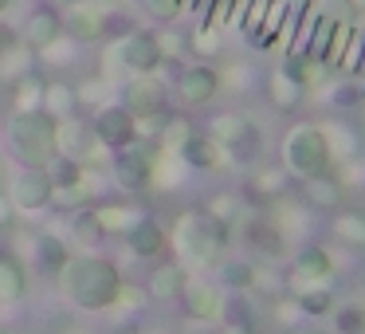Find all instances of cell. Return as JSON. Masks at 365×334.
<instances>
[{
    "mask_svg": "<svg viewBox=\"0 0 365 334\" xmlns=\"http://www.w3.org/2000/svg\"><path fill=\"white\" fill-rule=\"evenodd\" d=\"M59 291L63 299L71 303L75 310H87V315H106L114 310L118 303V291H122V271L114 260L106 255H71L63 271H59Z\"/></svg>",
    "mask_w": 365,
    "mask_h": 334,
    "instance_id": "cell-1",
    "label": "cell"
},
{
    "mask_svg": "<svg viewBox=\"0 0 365 334\" xmlns=\"http://www.w3.org/2000/svg\"><path fill=\"white\" fill-rule=\"evenodd\" d=\"M9 150L24 169H48L59 158L56 118L48 111H12L9 118Z\"/></svg>",
    "mask_w": 365,
    "mask_h": 334,
    "instance_id": "cell-2",
    "label": "cell"
},
{
    "mask_svg": "<svg viewBox=\"0 0 365 334\" xmlns=\"http://www.w3.org/2000/svg\"><path fill=\"white\" fill-rule=\"evenodd\" d=\"M216 146L224 150V158L240 169H252L263 161V126L244 111H232V114H216L205 130Z\"/></svg>",
    "mask_w": 365,
    "mask_h": 334,
    "instance_id": "cell-3",
    "label": "cell"
},
{
    "mask_svg": "<svg viewBox=\"0 0 365 334\" xmlns=\"http://www.w3.org/2000/svg\"><path fill=\"white\" fill-rule=\"evenodd\" d=\"M283 166L291 169L294 177H318L334 166V150H330V138H326L322 126L314 122H299V126L287 130L283 138Z\"/></svg>",
    "mask_w": 365,
    "mask_h": 334,
    "instance_id": "cell-4",
    "label": "cell"
},
{
    "mask_svg": "<svg viewBox=\"0 0 365 334\" xmlns=\"http://www.w3.org/2000/svg\"><path fill=\"white\" fill-rule=\"evenodd\" d=\"M169 244L177 248V255H181L185 263L205 268V263H216V255H220L224 244H232V232L220 228V224H212L205 213H185L181 221H177Z\"/></svg>",
    "mask_w": 365,
    "mask_h": 334,
    "instance_id": "cell-5",
    "label": "cell"
},
{
    "mask_svg": "<svg viewBox=\"0 0 365 334\" xmlns=\"http://www.w3.org/2000/svg\"><path fill=\"white\" fill-rule=\"evenodd\" d=\"M161 153L165 150L158 146V138H134L130 146L114 150V158H110L114 181H118L126 193H145L153 181H158Z\"/></svg>",
    "mask_w": 365,
    "mask_h": 334,
    "instance_id": "cell-6",
    "label": "cell"
},
{
    "mask_svg": "<svg viewBox=\"0 0 365 334\" xmlns=\"http://www.w3.org/2000/svg\"><path fill=\"white\" fill-rule=\"evenodd\" d=\"M59 20H63V36H71L75 44H103L114 32L118 12L106 0H71Z\"/></svg>",
    "mask_w": 365,
    "mask_h": 334,
    "instance_id": "cell-7",
    "label": "cell"
},
{
    "mask_svg": "<svg viewBox=\"0 0 365 334\" xmlns=\"http://www.w3.org/2000/svg\"><path fill=\"white\" fill-rule=\"evenodd\" d=\"M114 64H118L122 71H130V75H158V67L165 64V59H161V51H158L153 32L134 28V32H126L118 44H114Z\"/></svg>",
    "mask_w": 365,
    "mask_h": 334,
    "instance_id": "cell-8",
    "label": "cell"
},
{
    "mask_svg": "<svg viewBox=\"0 0 365 334\" xmlns=\"http://www.w3.org/2000/svg\"><path fill=\"white\" fill-rule=\"evenodd\" d=\"M177 303H181V315L192 318V323H220V318L228 315L224 291L216 283H208V279H185Z\"/></svg>",
    "mask_w": 365,
    "mask_h": 334,
    "instance_id": "cell-9",
    "label": "cell"
},
{
    "mask_svg": "<svg viewBox=\"0 0 365 334\" xmlns=\"http://www.w3.org/2000/svg\"><path fill=\"white\" fill-rule=\"evenodd\" d=\"M91 130H95L98 146L114 153V150H122V146H130L138 138V118L122 103H106V106H98Z\"/></svg>",
    "mask_w": 365,
    "mask_h": 334,
    "instance_id": "cell-10",
    "label": "cell"
},
{
    "mask_svg": "<svg viewBox=\"0 0 365 334\" xmlns=\"http://www.w3.org/2000/svg\"><path fill=\"white\" fill-rule=\"evenodd\" d=\"M9 201L16 213H43V208L56 201V189H51V177L48 169H20L12 177V189H9Z\"/></svg>",
    "mask_w": 365,
    "mask_h": 334,
    "instance_id": "cell-11",
    "label": "cell"
},
{
    "mask_svg": "<svg viewBox=\"0 0 365 334\" xmlns=\"http://www.w3.org/2000/svg\"><path fill=\"white\" fill-rule=\"evenodd\" d=\"M220 71H216L212 64H192L185 67L181 75H177V98H181V106H208L216 95H220Z\"/></svg>",
    "mask_w": 365,
    "mask_h": 334,
    "instance_id": "cell-12",
    "label": "cell"
},
{
    "mask_svg": "<svg viewBox=\"0 0 365 334\" xmlns=\"http://www.w3.org/2000/svg\"><path fill=\"white\" fill-rule=\"evenodd\" d=\"M20 40H24L28 51H51L59 40H63V20L51 4H36L24 16V28H20Z\"/></svg>",
    "mask_w": 365,
    "mask_h": 334,
    "instance_id": "cell-13",
    "label": "cell"
},
{
    "mask_svg": "<svg viewBox=\"0 0 365 334\" xmlns=\"http://www.w3.org/2000/svg\"><path fill=\"white\" fill-rule=\"evenodd\" d=\"M56 142H59V153H63V158H75V161H83V166H91V161L98 158V138H95V130H91V122H83L79 114L56 122Z\"/></svg>",
    "mask_w": 365,
    "mask_h": 334,
    "instance_id": "cell-14",
    "label": "cell"
},
{
    "mask_svg": "<svg viewBox=\"0 0 365 334\" xmlns=\"http://www.w3.org/2000/svg\"><path fill=\"white\" fill-rule=\"evenodd\" d=\"M244 244L252 248L255 255H263V260H283L291 240H287V228L279 221H271V216H252V221H244Z\"/></svg>",
    "mask_w": 365,
    "mask_h": 334,
    "instance_id": "cell-15",
    "label": "cell"
},
{
    "mask_svg": "<svg viewBox=\"0 0 365 334\" xmlns=\"http://www.w3.org/2000/svg\"><path fill=\"white\" fill-rule=\"evenodd\" d=\"M299 197H302V205L314 208V213H338V208L346 205V181L326 169V173H318V177H302Z\"/></svg>",
    "mask_w": 365,
    "mask_h": 334,
    "instance_id": "cell-16",
    "label": "cell"
},
{
    "mask_svg": "<svg viewBox=\"0 0 365 334\" xmlns=\"http://www.w3.org/2000/svg\"><path fill=\"white\" fill-rule=\"evenodd\" d=\"M126 248L138 255V260H158L161 252L169 248V232H165V224L158 221V216H150V213H142L134 224H130L126 232Z\"/></svg>",
    "mask_w": 365,
    "mask_h": 334,
    "instance_id": "cell-17",
    "label": "cell"
},
{
    "mask_svg": "<svg viewBox=\"0 0 365 334\" xmlns=\"http://www.w3.org/2000/svg\"><path fill=\"white\" fill-rule=\"evenodd\" d=\"M287 185H291V169H287L283 161H263V166H252V177H247V197H252L255 205H263V201L283 197Z\"/></svg>",
    "mask_w": 365,
    "mask_h": 334,
    "instance_id": "cell-18",
    "label": "cell"
},
{
    "mask_svg": "<svg viewBox=\"0 0 365 334\" xmlns=\"http://www.w3.org/2000/svg\"><path fill=\"white\" fill-rule=\"evenodd\" d=\"M32 260H36V271L48 279H59V271L71 263V248L59 232H40L32 244Z\"/></svg>",
    "mask_w": 365,
    "mask_h": 334,
    "instance_id": "cell-19",
    "label": "cell"
},
{
    "mask_svg": "<svg viewBox=\"0 0 365 334\" xmlns=\"http://www.w3.org/2000/svg\"><path fill=\"white\" fill-rule=\"evenodd\" d=\"M330 275H334V260L322 244H302L299 252H294V279H299L302 287L326 283Z\"/></svg>",
    "mask_w": 365,
    "mask_h": 334,
    "instance_id": "cell-20",
    "label": "cell"
},
{
    "mask_svg": "<svg viewBox=\"0 0 365 334\" xmlns=\"http://www.w3.org/2000/svg\"><path fill=\"white\" fill-rule=\"evenodd\" d=\"M177 161L189 169H200V173H208V169H220L224 161V150L212 142L208 134H189L181 146H177Z\"/></svg>",
    "mask_w": 365,
    "mask_h": 334,
    "instance_id": "cell-21",
    "label": "cell"
},
{
    "mask_svg": "<svg viewBox=\"0 0 365 334\" xmlns=\"http://www.w3.org/2000/svg\"><path fill=\"white\" fill-rule=\"evenodd\" d=\"M263 95H267V103L275 106V111H299L302 98H307V87L294 83L283 67H275V71L267 75V83H263Z\"/></svg>",
    "mask_w": 365,
    "mask_h": 334,
    "instance_id": "cell-22",
    "label": "cell"
},
{
    "mask_svg": "<svg viewBox=\"0 0 365 334\" xmlns=\"http://www.w3.org/2000/svg\"><path fill=\"white\" fill-rule=\"evenodd\" d=\"M28 295V271L12 252H0V307H16Z\"/></svg>",
    "mask_w": 365,
    "mask_h": 334,
    "instance_id": "cell-23",
    "label": "cell"
},
{
    "mask_svg": "<svg viewBox=\"0 0 365 334\" xmlns=\"http://www.w3.org/2000/svg\"><path fill=\"white\" fill-rule=\"evenodd\" d=\"M48 177H51V189H56V197L63 201V197H75V193L87 185V166L59 153V158L48 166Z\"/></svg>",
    "mask_w": 365,
    "mask_h": 334,
    "instance_id": "cell-24",
    "label": "cell"
},
{
    "mask_svg": "<svg viewBox=\"0 0 365 334\" xmlns=\"http://www.w3.org/2000/svg\"><path fill=\"white\" fill-rule=\"evenodd\" d=\"M244 208L247 201L240 197V193H212V197L205 201V216L212 224H220V228H236V224H244Z\"/></svg>",
    "mask_w": 365,
    "mask_h": 334,
    "instance_id": "cell-25",
    "label": "cell"
},
{
    "mask_svg": "<svg viewBox=\"0 0 365 334\" xmlns=\"http://www.w3.org/2000/svg\"><path fill=\"white\" fill-rule=\"evenodd\" d=\"M185 279L189 275L181 271V263H161V268L150 275V283H145V295H150V303H177Z\"/></svg>",
    "mask_w": 365,
    "mask_h": 334,
    "instance_id": "cell-26",
    "label": "cell"
},
{
    "mask_svg": "<svg viewBox=\"0 0 365 334\" xmlns=\"http://www.w3.org/2000/svg\"><path fill=\"white\" fill-rule=\"evenodd\" d=\"M40 111H48L56 122L71 118V114H79V95H75V83H63V79H48V87H43V106Z\"/></svg>",
    "mask_w": 365,
    "mask_h": 334,
    "instance_id": "cell-27",
    "label": "cell"
},
{
    "mask_svg": "<svg viewBox=\"0 0 365 334\" xmlns=\"http://www.w3.org/2000/svg\"><path fill=\"white\" fill-rule=\"evenodd\" d=\"M338 20H341V16H334V12L314 16V28H307V32H302V44H299L302 56H310L314 64H322V59H326V48H330V40H334V28H338Z\"/></svg>",
    "mask_w": 365,
    "mask_h": 334,
    "instance_id": "cell-28",
    "label": "cell"
},
{
    "mask_svg": "<svg viewBox=\"0 0 365 334\" xmlns=\"http://www.w3.org/2000/svg\"><path fill=\"white\" fill-rule=\"evenodd\" d=\"M330 228H334V236H338L341 248H354V252L365 248V213L361 208H338Z\"/></svg>",
    "mask_w": 365,
    "mask_h": 334,
    "instance_id": "cell-29",
    "label": "cell"
},
{
    "mask_svg": "<svg viewBox=\"0 0 365 334\" xmlns=\"http://www.w3.org/2000/svg\"><path fill=\"white\" fill-rule=\"evenodd\" d=\"M43 87H48V79L28 67V71L12 83V111H40L43 106Z\"/></svg>",
    "mask_w": 365,
    "mask_h": 334,
    "instance_id": "cell-30",
    "label": "cell"
},
{
    "mask_svg": "<svg viewBox=\"0 0 365 334\" xmlns=\"http://www.w3.org/2000/svg\"><path fill=\"white\" fill-rule=\"evenodd\" d=\"M71 240L83 248H98L106 240V228L103 221H98V208H79V213L71 216Z\"/></svg>",
    "mask_w": 365,
    "mask_h": 334,
    "instance_id": "cell-31",
    "label": "cell"
},
{
    "mask_svg": "<svg viewBox=\"0 0 365 334\" xmlns=\"http://www.w3.org/2000/svg\"><path fill=\"white\" fill-rule=\"evenodd\" d=\"M220 283L232 291H252L259 283V268L252 260H224L220 263Z\"/></svg>",
    "mask_w": 365,
    "mask_h": 334,
    "instance_id": "cell-32",
    "label": "cell"
},
{
    "mask_svg": "<svg viewBox=\"0 0 365 334\" xmlns=\"http://www.w3.org/2000/svg\"><path fill=\"white\" fill-rule=\"evenodd\" d=\"M294 303H299V310L307 318H322V315H330V310H334V295H330V287H322V283L302 287V291L294 295Z\"/></svg>",
    "mask_w": 365,
    "mask_h": 334,
    "instance_id": "cell-33",
    "label": "cell"
},
{
    "mask_svg": "<svg viewBox=\"0 0 365 334\" xmlns=\"http://www.w3.org/2000/svg\"><path fill=\"white\" fill-rule=\"evenodd\" d=\"M153 40H158V51H161V59H181V56H189V51H192V44H189V32H185V28H177V24H165V28H158V32H153Z\"/></svg>",
    "mask_w": 365,
    "mask_h": 334,
    "instance_id": "cell-34",
    "label": "cell"
},
{
    "mask_svg": "<svg viewBox=\"0 0 365 334\" xmlns=\"http://www.w3.org/2000/svg\"><path fill=\"white\" fill-rule=\"evenodd\" d=\"M354 32H357V28L349 24V20H338V28H334V40H330V48H326L322 67L338 71V67L346 64V51H349V44H354Z\"/></svg>",
    "mask_w": 365,
    "mask_h": 334,
    "instance_id": "cell-35",
    "label": "cell"
},
{
    "mask_svg": "<svg viewBox=\"0 0 365 334\" xmlns=\"http://www.w3.org/2000/svg\"><path fill=\"white\" fill-rule=\"evenodd\" d=\"M138 216H142V213H138V208H130V205H103V208H98V221H103L106 236H122V232H126Z\"/></svg>",
    "mask_w": 365,
    "mask_h": 334,
    "instance_id": "cell-36",
    "label": "cell"
},
{
    "mask_svg": "<svg viewBox=\"0 0 365 334\" xmlns=\"http://www.w3.org/2000/svg\"><path fill=\"white\" fill-rule=\"evenodd\" d=\"M189 134H192L189 114H165V122H161V130H158V146L161 150H177Z\"/></svg>",
    "mask_w": 365,
    "mask_h": 334,
    "instance_id": "cell-37",
    "label": "cell"
},
{
    "mask_svg": "<svg viewBox=\"0 0 365 334\" xmlns=\"http://www.w3.org/2000/svg\"><path fill=\"white\" fill-rule=\"evenodd\" d=\"M334 334H365V310L361 307L334 310Z\"/></svg>",
    "mask_w": 365,
    "mask_h": 334,
    "instance_id": "cell-38",
    "label": "cell"
},
{
    "mask_svg": "<svg viewBox=\"0 0 365 334\" xmlns=\"http://www.w3.org/2000/svg\"><path fill=\"white\" fill-rule=\"evenodd\" d=\"M361 98H365L361 83H338V87L330 91V103L334 106H354V103H361Z\"/></svg>",
    "mask_w": 365,
    "mask_h": 334,
    "instance_id": "cell-39",
    "label": "cell"
},
{
    "mask_svg": "<svg viewBox=\"0 0 365 334\" xmlns=\"http://www.w3.org/2000/svg\"><path fill=\"white\" fill-rule=\"evenodd\" d=\"M16 48H20V32L9 24V20H0V64H4Z\"/></svg>",
    "mask_w": 365,
    "mask_h": 334,
    "instance_id": "cell-40",
    "label": "cell"
},
{
    "mask_svg": "<svg viewBox=\"0 0 365 334\" xmlns=\"http://www.w3.org/2000/svg\"><path fill=\"white\" fill-rule=\"evenodd\" d=\"M228 12H232V0H212V4H208V16L200 20V24H216V28H224V24H228Z\"/></svg>",
    "mask_w": 365,
    "mask_h": 334,
    "instance_id": "cell-41",
    "label": "cell"
},
{
    "mask_svg": "<svg viewBox=\"0 0 365 334\" xmlns=\"http://www.w3.org/2000/svg\"><path fill=\"white\" fill-rule=\"evenodd\" d=\"M12 221H16V208H12L9 193H0V228H9Z\"/></svg>",
    "mask_w": 365,
    "mask_h": 334,
    "instance_id": "cell-42",
    "label": "cell"
},
{
    "mask_svg": "<svg viewBox=\"0 0 365 334\" xmlns=\"http://www.w3.org/2000/svg\"><path fill=\"white\" fill-rule=\"evenodd\" d=\"M220 334H255V326L247 323V318H232V323L220 326Z\"/></svg>",
    "mask_w": 365,
    "mask_h": 334,
    "instance_id": "cell-43",
    "label": "cell"
},
{
    "mask_svg": "<svg viewBox=\"0 0 365 334\" xmlns=\"http://www.w3.org/2000/svg\"><path fill=\"white\" fill-rule=\"evenodd\" d=\"M208 4H212V0H185V9H189L197 20H205V16H208Z\"/></svg>",
    "mask_w": 365,
    "mask_h": 334,
    "instance_id": "cell-44",
    "label": "cell"
},
{
    "mask_svg": "<svg viewBox=\"0 0 365 334\" xmlns=\"http://www.w3.org/2000/svg\"><path fill=\"white\" fill-rule=\"evenodd\" d=\"M294 334H334V330H322V326H314V323H307V326H299Z\"/></svg>",
    "mask_w": 365,
    "mask_h": 334,
    "instance_id": "cell-45",
    "label": "cell"
},
{
    "mask_svg": "<svg viewBox=\"0 0 365 334\" xmlns=\"http://www.w3.org/2000/svg\"><path fill=\"white\" fill-rule=\"evenodd\" d=\"M9 9H12V0H0V16H4Z\"/></svg>",
    "mask_w": 365,
    "mask_h": 334,
    "instance_id": "cell-46",
    "label": "cell"
},
{
    "mask_svg": "<svg viewBox=\"0 0 365 334\" xmlns=\"http://www.w3.org/2000/svg\"><path fill=\"white\" fill-rule=\"evenodd\" d=\"M310 4H341V0H310Z\"/></svg>",
    "mask_w": 365,
    "mask_h": 334,
    "instance_id": "cell-47",
    "label": "cell"
},
{
    "mask_svg": "<svg viewBox=\"0 0 365 334\" xmlns=\"http://www.w3.org/2000/svg\"><path fill=\"white\" fill-rule=\"evenodd\" d=\"M357 4H365V0H357Z\"/></svg>",
    "mask_w": 365,
    "mask_h": 334,
    "instance_id": "cell-48",
    "label": "cell"
},
{
    "mask_svg": "<svg viewBox=\"0 0 365 334\" xmlns=\"http://www.w3.org/2000/svg\"><path fill=\"white\" fill-rule=\"evenodd\" d=\"M0 334H9V330H0Z\"/></svg>",
    "mask_w": 365,
    "mask_h": 334,
    "instance_id": "cell-49",
    "label": "cell"
},
{
    "mask_svg": "<svg viewBox=\"0 0 365 334\" xmlns=\"http://www.w3.org/2000/svg\"><path fill=\"white\" fill-rule=\"evenodd\" d=\"M0 232H4V228H0Z\"/></svg>",
    "mask_w": 365,
    "mask_h": 334,
    "instance_id": "cell-50",
    "label": "cell"
}]
</instances>
